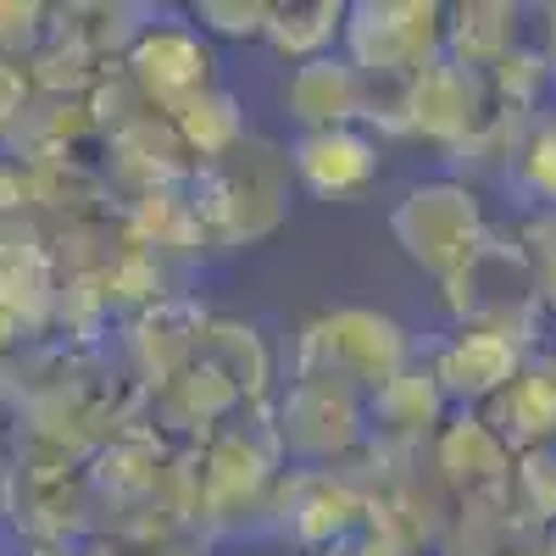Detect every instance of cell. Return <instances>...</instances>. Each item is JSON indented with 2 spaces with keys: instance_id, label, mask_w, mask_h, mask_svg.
Instances as JSON below:
<instances>
[{
  "instance_id": "1",
  "label": "cell",
  "mask_w": 556,
  "mask_h": 556,
  "mask_svg": "<svg viewBox=\"0 0 556 556\" xmlns=\"http://www.w3.org/2000/svg\"><path fill=\"white\" fill-rule=\"evenodd\" d=\"M417 356L424 351L412 345V334L390 312L334 306V312H317L312 323H301V334L290 345V379H323L367 401L390 379H401Z\"/></svg>"
},
{
  "instance_id": "2",
  "label": "cell",
  "mask_w": 556,
  "mask_h": 556,
  "mask_svg": "<svg viewBox=\"0 0 556 556\" xmlns=\"http://www.w3.org/2000/svg\"><path fill=\"white\" fill-rule=\"evenodd\" d=\"M290 151L245 139L240 151L195 167V223L206 240L223 245H256L267 240L290 206Z\"/></svg>"
},
{
  "instance_id": "3",
  "label": "cell",
  "mask_w": 556,
  "mask_h": 556,
  "mask_svg": "<svg viewBox=\"0 0 556 556\" xmlns=\"http://www.w3.org/2000/svg\"><path fill=\"white\" fill-rule=\"evenodd\" d=\"M390 235H395V245L406 251V262L417 273H429L434 285H451V278L490 245L495 223H490L484 195L473 190V184L445 173V178L412 184V190L395 201Z\"/></svg>"
},
{
  "instance_id": "4",
  "label": "cell",
  "mask_w": 556,
  "mask_h": 556,
  "mask_svg": "<svg viewBox=\"0 0 556 556\" xmlns=\"http://www.w3.org/2000/svg\"><path fill=\"white\" fill-rule=\"evenodd\" d=\"M440 301L451 323H479V329H506L540 345V323H545V295L534 262L518 240V228H495L490 245L462 267L451 285H440Z\"/></svg>"
},
{
  "instance_id": "5",
  "label": "cell",
  "mask_w": 556,
  "mask_h": 556,
  "mask_svg": "<svg viewBox=\"0 0 556 556\" xmlns=\"http://www.w3.org/2000/svg\"><path fill=\"white\" fill-rule=\"evenodd\" d=\"M340 51L367 84H412L445 56V7L434 0H356Z\"/></svg>"
},
{
  "instance_id": "6",
  "label": "cell",
  "mask_w": 556,
  "mask_h": 556,
  "mask_svg": "<svg viewBox=\"0 0 556 556\" xmlns=\"http://www.w3.org/2000/svg\"><path fill=\"white\" fill-rule=\"evenodd\" d=\"M273 434L295 468L340 473L356 451H367V401L323 379H290L273 406Z\"/></svg>"
},
{
  "instance_id": "7",
  "label": "cell",
  "mask_w": 556,
  "mask_h": 556,
  "mask_svg": "<svg viewBox=\"0 0 556 556\" xmlns=\"http://www.w3.org/2000/svg\"><path fill=\"white\" fill-rule=\"evenodd\" d=\"M123 78L139 89V101H151L156 112H178L190 106L195 96L217 89V62H212V45L195 23H178V17H151L139 23V34L128 39L123 51Z\"/></svg>"
},
{
  "instance_id": "8",
  "label": "cell",
  "mask_w": 556,
  "mask_h": 556,
  "mask_svg": "<svg viewBox=\"0 0 556 556\" xmlns=\"http://www.w3.org/2000/svg\"><path fill=\"white\" fill-rule=\"evenodd\" d=\"M513 445L495 434V424L479 406H456L434 445H429V468L440 479V490L451 495V506H468V501H506L513 490Z\"/></svg>"
},
{
  "instance_id": "9",
  "label": "cell",
  "mask_w": 556,
  "mask_h": 556,
  "mask_svg": "<svg viewBox=\"0 0 556 556\" xmlns=\"http://www.w3.org/2000/svg\"><path fill=\"white\" fill-rule=\"evenodd\" d=\"M540 351L523 334H506V329H479V323H451V334L424 356L429 374L440 379L451 406H490L513 374L523 367V356Z\"/></svg>"
},
{
  "instance_id": "10",
  "label": "cell",
  "mask_w": 556,
  "mask_h": 556,
  "mask_svg": "<svg viewBox=\"0 0 556 556\" xmlns=\"http://www.w3.org/2000/svg\"><path fill=\"white\" fill-rule=\"evenodd\" d=\"M384 173V139L367 128H317L290 139V178L317 201H356Z\"/></svg>"
},
{
  "instance_id": "11",
  "label": "cell",
  "mask_w": 556,
  "mask_h": 556,
  "mask_svg": "<svg viewBox=\"0 0 556 556\" xmlns=\"http://www.w3.org/2000/svg\"><path fill=\"white\" fill-rule=\"evenodd\" d=\"M278 106L290 112V123L301 134L362 128V117H367V78L345 62V51L317 56V62H301V67L285 73V84H278Z\"/></svg>"
},
{
  "instance_id": "12",
  "label": "cell",
  "mask_w": 556,
  "mask_h": 556,
  "mask_svg": "<svg viewBox=\"0 0 556 556\" xmlns=\"http://www.w3.org/2000/svg\"><path fill=\"white\" fill-rule=\"evenodd\" d=\"M495 434L513 445V456L523 451H551L556 445V351H529L523 367L513 374V384H506L490 406H479Z\"/></svg>"
},
{
  "instance_id": "13",
  "label": "cell",
  "mask_w": 556,
  "mask_h": 556,
  "mask_svg": "<svg viewBox=\"0 0 556 556\" xmlns=\"http://www.w3.org/2000/svg\"><path fill=\"white\" fill-rule=\"evenodd\" d=\"M523 7L506 0H473V7H451L445 12V62L468 67L479 78H490L506 56L523 51Z\"/></svg>"
},
{
  "instance_id": "14",
  "label": "cell",
  "mask_w": 556,
  "mask_h": 556,
  "mask_svg": "<svg viewBox=\"0 0 556 556\" xmlns=\"http://www.w3.org/2000/svg\"><path fill=\"white\" fill-rule=\"evenodd\" d=\"M345 17H351L345 0H290V7H273V23H267L262 45L290 67L334 56L340 39H345Z\"/></svg>"
},
{
  "instance_id": "15",
  "label": "cell",
  "mask_w": 556,
  "mask_h": 556,
  "mask_svg": "<svg viewBox=\"0 0 556 556\" xmlns=\"http://www.w3.org/2000/svg\"><path fill=\"white\" fill-rule=\"evenodd\" d=\"M501 184L518 195V206L529 217L556 212V101L518 128L513 156H506V167H501Z\"/></svg>"
},
{
  "instance_id": "16",
  "label": "cell",
  "mask_w": 556,
  "mask_h": 556,
  "mask_svg": "<svg viewBox=\"0 0 556 556\" xmlns=\"http://www.w3.org/2000/svg\"><path fill=\"white\" fill-rule=\"evenodd\" d=\"M167 123H173V134H178V146L195 151L201 162H217V156L240 151L245 139H251L245 112H240V101L228 96V89H206V96H195L190 106H178Z\"/></svg>"
},
{
  "instance_id": "17",
  "label": "cell",
  "mask_w": 556,
  "mask_h": 556,
  "mask_svg": "<svg viewBox=\"0 0 556 556\" xmlns=\"http://www.w3.org/2000/svg\"><path fill=\"white\" fill-rule=\"evenodd\" d=\"M506 501H513L518 523L556 529V445L551 451H523L513 462V490H506Z\"/></svg>"
},
{
  "instance_id": "18",
  "label": "cell",
  "mask_w": 556,
  "mask_h": 556,
  "mask_svg": "<svg viewBox=\"0 0 556 556\" xmlns=\"http://www.w3.org/2000/svg\"><path fill=\"white\" fill-rule=\"evenodd\" d=\"M190 23L212 39H267V23H273V7H262V0H201V7L190 12Z\"/></svg>"
},
{
  "instance_id": "19",
  "label": "cell",
  "mask_w": 556,
  "mask_h": 556,
  "mask_svg": "<svg viewBox=\"0 0 556 556\" xmlns=\"http://www.w3.org/2000/svg\"><path fill=\"white\" fill-rule=\"evenodd\" d=\"M518 240L534 262V278H540V295H545V312H556V212H534L518 223Z\"/></svg>"
},
{
  "instance_id": "20",
  "label": "cell",
  "mask_w": 556,
  "mask_h": 556,
  "mask_svg": "<svg viewBox=\"0 0 556 556\" xmlns=\"http://www.w3.org/2000/svg\"><path fill=\"white\" fill-rule=\"evenodd\" d=\"M28 62H17V56H0V146L7 139H17V128H23V117H28Z\"/></svg>"
},
{
  "instance_id": "21",
  "label": "cell",
  "mask_w": 556,
  "mask_h": 556,
  "mask_svg": "<svg viewBox=\"0 0 556 556\" xmlns=\"http://www.w3.org/2000/svg\"><path fill=\"white\" fill-rule=\"evenodd\" d=\"M506 556H556V534L551 529H529V534H518V545Z\"/></svg>"
},
{
  "instance_id": "22",
  "label": "cell",
  "mask_w": 556,
  "mask_h": 556,
  "mask_svg": "<svg viewBox=\"0 0 556 556\" xmlns=\"http://www.w3.org/2000/svg\"><path fill=\"white\" fill-rule=\"evenodd\" d=\"M540 56L551 67V84H556V7H545V34H540Z\"/></svg>"
},
{
  "instance_id": "23",
  "label": "cell",
  "mask_w": 556,
  "mask_h": 556,
  "mask_svg": "<svg viewBox=\"0 0 556 556\" xmlns=\"http://www.w3.org/2000/svg\"><path fill=\"white\" fill-rule=\"evenodd\" d=\"M312 556H345V540H340V545H329V551H312Z\"/></svg>"
},
{
  "instance_id": "24",
  "label": "cell",
  "mask_w": 556,
  "mask_h": 556,
  "mask_svg": "<svg viewBox=\"0 0 556 556\" xmlns=\"http://www.w3.org/2000/svg\"><path fill=\"white\" fill-rule=\"evenodd\" d=\"M551 534H556V529H551Z\"/></svg>"
}]
</instances>
